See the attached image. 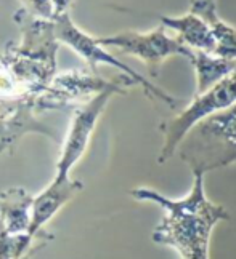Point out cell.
Returning a JSON list of instances; mask_svg holds the SVG:
<instances>
[{
    "label": "cell",
    "mask_w": 236,
    "mask_h": 259,
    "mask_svg": "<svg viewBox=\"0 0 236 259\" xmlns=\"http://www.w3.org/2000/svg\"><path fill=\"white\" fill-rule=\"evenodd\" d=\"M52 21L55 26V35L58 38V42L66 44L70 48H73L79 56H81L82 59H85L87 64L90 66V69L93 72H96L98 64L113 66L119 72H122L124 75L130 77L135 82V85L142 87L145 95L148 98L159 99V101L165 103L171 107H175L177 104H179V99H177L175 96L167 93L165 90L153 85L146 77L140 75L139 72H135L132 67H129L125 63L119 61V59H117L116 56H113L110 52H106V48L98 44L96 38H93L88 34H85L84 31H81V29L73 23L70 13H64L61 16L52 19Z\"/></svg>",
    "instance_id": "277c9868"
},
{
    "label": "cell",
    "mask_w": 236,
    "mask_h": 259,
    "mask_svg": "<svg viewBox=\"0 0 236 259\" xmlns=\"http://www.w3.org/2000/svg\"><path fill=\"white\" fill-rule=\"evenodd\" d=\"M159 19L165 29L174 31L177 38L193 52H214L215 40L212 27L204 18L190 12L182 16H161Z\"/></svg>",
    "instance_id": "ba28073f"
},
{
    "label": "cell",
    "mask_w": 236,
    "mask_h": 259,
    "mask_svg": "<svg viewBox=\"0 0 236 259\" xmlns=\"http://www.w3.org/2000/svg\"><path fill=\"white\" fill-rule=\"evenodd\" d=\"M204 176L194 171L190 192L180 198H171L150 187L130 191L135 200L154 203L162 210V219L154 227L151 238L156 245L172 248L179 259H211L214 229L230 219L227 208L214 203L206 195Z\"/></svg>",
    "instance_id": "6da1fadb"
},
{
    "label": "cell",
    "mask_w": 236,
    "mask_h": 259,
    "mask_svg": "<svg viewBox=\"0 0 236 259\" xmlns=\"http://www.w3.org/2000/svg\"><path fill=\"white\" fill-rule=\"evenodd\" d=\"M32 195L24 187H8L0 191V224L8 234L23 235L31 226Z\"/></svg>",
    "instance_id": "9c48e42d"
},
{
    "label": "cell",
    "mask_w": 236,
    "mask_h": 259,
    "mask_svg": "<svg viewBox=\"0 0 236 259\" xmlns=\"http://www.w3.org/2000/svg\"><path fill=\"white\" fill-rule=\"evenodd\" d=\"M211 27L215 40L212 55L236 61V27L223 21L220 16L211 23Z\"/></svg>",
    "instance_id": "8fae6325"
},
{
    "label": "cell",
    "mask_w": 236,
    "mask_h": 259,
    "mask_svg": "<svg viewBox=\"0 0 236 259\" xmlns=\"http://www.w3.org/2000/svg\"><path fill=\"white\" fill-rule=\"evenodd\" d=\"M179 155L191 173L236 165V104L196 125L185 136Z\"/></svg>",
    "instance_id": "7a4b0ae2"
},
{
    "label": "cell",
    "mask_w": 236,
    "mask_h": 259,
    "mask_svg": "<svg viewBox=\"0 0 236 259\" xmlns=\"http://www.w3.org/2000/svg\"><path fill=\"white\" fill-rule=\"evenodd\" d=\"M21 2L26 12L44 19H55L70 13L73 5V0H21Z\"/></svg>",
    "instance_id": "7c38bea8"
},
{
    "label": "cell",
    "mask_w": 236,
    "mask_h": 259,
    "mask_svg": "<svg viewBox=\"0 0 236 259\" xmlns=\"http://www.w3.org/2000/svg\"><path fill=\"white\" fill-rule=\"evenodd\" d=\"M236 104V69L220 82L209 87L201 93H194L193 99L183 111L161 123L159 130L164 135L157 163H165L175 155L185 136L206 118L228 111Z\"/></svg>",
    "instance_id": "3957f363"
},
{
    "label": "cell",
    "mask_w": 236,
    "mask_h": 259,
    "mask_svg": "<svg viewBox=\"0 0 236 259\" xmlns=\"http://www.w3.org/2000/svg\"><path fill=\"white\" fill-rule=\"evenodd\" d=\"M96 42L105 48H116L124 55L133 56L150 69L153 77L159 75V69L172 56L191 58L193 50L185 47L177 37H171L161 24L150 32L125 31L110 37H98Z\"/></svg>",
    "instance_id": "5b68a950"
},
{
    "label": "cell",
    "mask_w": 236,
    "mask_h": 259,
    "mask_svg": "<svg viewBox=\"0 0 236 259\" xmlns=\"http://www.w3.org/2000/svg\"><path fill=\"white\" fill-rule=\"evenodd\" d=\"M127 87L130 85L119 83L110 87L76 107L70 130L61 146L60 158L56 162V176H70L74 165L81 160L88 149L96 123L105 112L108 103L114 95H124Z\"/></svg>",
    "instance_id": "8992f818"
},
{
    "label": "cell",
    "mask_w": 236,
    "mask_h": 259,
    "mask_svg": "<svg viewBox=\"0 0 236 259\" xmlns=\"http://www.w3.org/2000/svg\"><path fill=\"white\" fill-rule=\"evenodd\" d=\"M194 69L196 77V92L201 93L209 87L220 82L223 77H227L231 71L236 69V61L215 56L206 52H193L188 59Z\"/></svg>",
    "instance_id": "30bf717a"
},
{
    "label": "cell",
    "mask_w": 236,
    "mask_h": 259,
    "mask_svg": "<svg viewBox=\"0 0 236 259\" xmlns=\"http://www.w3.org/2000/svg\"><path fill=\"white\" fill-rule=\"evenodd\" d=\"M190 12L212 23L219 18L217 0H190Z\"/></svg>",
    "instance_id": "4fadbf2b"
},
{
    "label": "cell",
    "mask_w": 236,
    "mask_h": 259,
    "mask_svg": "<svg viewBox=\"0 0 236 259\" xmlns=\"http://www.w3.org/2000/svg\"><path fill=\"white\" fill-rule=\"evenodd\" d=\"M84 189L82 181L71 179L70 176H56L53 181L48 184L44 191L32 197L31 206V226H29V235L34 238H42V240L50 242L55 238L53 234L45 231V224L61 210V208L70 203L73 198Z\"/></svg>",
    "instance_id": "52a82bcc"
}]
</instances>
